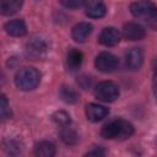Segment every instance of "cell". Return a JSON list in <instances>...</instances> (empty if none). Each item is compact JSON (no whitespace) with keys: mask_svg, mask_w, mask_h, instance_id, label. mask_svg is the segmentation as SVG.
<instances>
[{"mask_svg":"<svg viewBox=\"0 0 157 157\" xmlns=\"http://www.w3.org/2000/svg\"><path fill=\"white\" fill-rule=\"evenodd\" d=\"M130 12L139 20H144L153 29H157V6L150 0H139L130 5Z\"/></svg>","mask_w":157,"mask_h":157,"instance_id":"cell-1","label":"cell"},{"mask_svg":"<svg viewBox=\"0 0 157 157\" xmlns=\"http://www.w3.org/2000/svg\"><path fill=\"white\" fill-rule=\"evenodd\" d=\"M134 134V126L123 119H115L109 121L108 124H105L102 130H101V135L104 139H109V140H125L128 137H130Z\"/></svg>","mask_w":157,"mask_h":157,"instance_id":"cell-2","label":"cell"},{"mask_svg":"<svg viewBox=\"0 0 157 157\" xmlns=\"http://www.w3.org/2000/svg\"><path fill=\"white\" fill-rule=\"evenodd\" d=\"M40 81V74L32 66L21 67L15 75V85L21 91L34 90Z\"/></svg>","mask_w":157,"mask_h":157,"instance_id":"cell-3","label":"cell"},{"mask_svg":"<svg viewBox=\"0 0 157 157\" xmlns=\"http://www.w3.org/2000/svg\"><path fill=\"white\" fill-rule=\"evenodd\" d=\"M94 96L102 102L110 103L119 97V88L112 81H103L94 87Z\"/></svg>","mask_w":157,"mask_h":157,"instance_id":"cell-4","label":"cell"},{"mask_svg":"<svg viewBox=\"0 0 157 157\" xmlns=\"http://www.w3.org/2000/svg\"><path fill=\"white\" fill-rule=\"evenodd\" d=\"M118 58L115 55H113L112 53H108V52H102L97 55L96 60H94V65L96 67L101 71V72H104V74H109V72H113L117 67H118Z\"/></svg>","mask_w":157,"mask_h":157,"instance_id":"cell-5","label":"cell"},{"mask_svg":"<svg viewBox=\"0 0 157 157\" xmlns=\"http://www.w3.org/2000/svg\"><path fill=\"white\" fill-rule=\"evenodd\" d=\"M123 37L126 40H140L145 37L146 32L142 26H140L139 23L135 22H128L123 26Z\"/></svg>","mask_w":157,"mask_h":157,"instance_id":"cell-6","label":"cell"},{"mask_svg":"<svg viewBox=\"0 0 157 157\" xmlns=\"http://www.w3.org/2000/svg\"><path fill=\"white\" fill-rule=\"evenodd\" d=\"M144 61V54L140 48H131L126 54H125V66L131 70H139L142 65Z\"/></svg>","mask_w":157,"mask_h":157,"instance_id":"cell-7","label":"cell"},{"mask_svg":"<svg viewBox=\"0 0 157 157\" xmlns=\"http://www.w3.org/2000/svg\"><path fill=\"white\" fill-rule=\"evenodd\" d=\"M119 40H120V34H119L118 29L114 27L103 28L98 37V42L105 47H114L119 43Z\"/></svg>","mask_w":157,"mask_h":157,"instance_id":"cell-8","label":"cell"},{"mask_svg":"<svg viewBox=\"0 0 157 157\" xmlns=\"http://www.w3.org/2000/svg\"><path fill=\"white\" fill-rule=\"evenodd\" d=\"M109 110L108 108L101 105V104H96V103H90L86 105V117L88 120L97 123L99 120H102L103 118H105L108 115Z\"/></svg>","mask_w":157,"mask_h":157,"instance_id":"cell-9","label":"cell"},{"mask_svg":"<svg viewBox=\"0 0 157 157\" xmlns=\"http://www.w3.org/2000/svg\"><path fill=\"white\" fill-rule=\"evenodd\" d=\"M92 33V25L88 22H80L72 27L71 37L75 42L82 43L87 39V37Z\"/></svg>","mask_w":157,"mask_h":157,"instance_id":"cell-10","label":"cell"},{"mask_svg":"<svg viewBox=\"0 0 157 157\" xmlns=\"http://www.w3.org/2000/svg\"><path fill=\"white\" fill-rule=\"evenodd\" d=\"M5 31L7 34L12 36V37H22L27 33V27L23 20L20 18H15V20H10L9 22L5 23Z\"/></svg>","mask_w":157,"mask_h":157,"instance_id":"cell-11","label":"cell"},{"mask_svg":"<svg viewBox=\"0 0 157 157\" xmlns=\"http://www.w3.org/2000/svg\"><path fill=\"white\" fill-rule=\"evenodd\" d=\"M45 50H47V44L40 38H33L31 42L27 43L26 52H27V55L31 58H38L43 53H45Z\"/></svg>","mask_w":157,"mask_h":157,"instance_id":"cell-12","label":"cell"},{"mask_svg":"<svg viewBox=\"0 0 157 157\" xmlns=\"http://www.w3.org/2000/svg\"><path fill=\"white\" fill-rule=\"evenodd\" d=\"M23 5V0H1L0 10L5 16H11L16 13Z\"/></svg>","mask_w":157,"mask_h":157,"instance_id":"cell-13","label":"cell"},{"mask_svg":"<svg viewBox=\"0 0 157 157\" xmlns=\"http://www.w3.org/2000/svg\"><path fill=\"white\" fill-rule=\"evenodd\" d=\"M82 60H83V55L80 50L77 49H70L67 52V56H66V64H67V67L69 70L71 71H75L77 70L81 64H82Z\"/></svg>","mask_w":157,"mask_h":157,"instance_id":"cell-14","label":"cell"},{"mask_svg":"<svg viewBox=\"0 0 157 157\" xmlns=\"http://www.w3.org/2000/svg\"><path fill=\"white\" fill-rule=\"evenodd\" d=\"M86 15L91 18H101L105 15L107 12V7L104 4L99 2V1H93V2H90L87 6H86Z\"/></svg>","mask_w":157,"mask_h":157,"instance_id":"cell-15","label":"cell"},{"mask_svg":"<svg viewBox=\"0 0 157 157\" xmlns=\"http://www.w3.org/2000/svg\"><path fill=\"white\" fill-rule=\"evenodd\" d=\"M34 153L38 157H53L55 155V146L49 141H40L36 145Z\"/></svg>","mask_w":157,"mask_h":157,"instance_id":"cell-16","label":"cell"},{"mask_svg":"<svg viewBox=\"0 0 157 157\" xmlns=\"http://www.w3.org/2000/svg\"><path fill=\"white\" fill-rule=\"evenodd\" d=\"M60 137H61V140H63L66 145H75V144L77 142V140H78V136H77L76 131H75L74 129L69 128L67 125L61 129V131H60Z\"/></svg>","mask_w":157,"mask_h":157,"instance_id":"cell-17","label":"cell"},{"mask_svg":"<svg viewBox=\"0 0 157 157\" xmlns=\"http://www.w3.org/2000/svg\"><path fill=\"white\" fill-rule=\"evenodd\" d=\"M60 97H61V99L64 101V102H66V103H75V102H77V99H78V94H77V92L72 88V87H67V86H63L61 88H60Z\"/></svg>","mask_w":157,"mask_h":157,"instance_id":"cell-18","label":"cell"},{"mask_svg":"<svg viewBox=\"0 0 157 157\" xmlns=\"http://www.w3.org/2000/svg\"><path fill=\"white\" fill-rule=\"evenodd\" d=\"M52 118H53V120H54L58 125H61V126H66V125H69L70 121H71L70 115H69L66 112H64V110H58V112H55V113L52 115Z\"/></svg>","mask_w":157,"mask_h":157,"instance_id":"cell-19","label":"cell"},{"mask_svg":"<svg viewBox=\"0 0 157 157\" xmlns=\"http://www.w3.org/2000/svg\"><path fill=\"white\" fill-rule=\"evenodd\" d=\"M0 113H1V118L6 119L11 115V110L9 108V103H7V98L5 94L1 96V105H0Z\"/></svg>","mask_w":157,"mask_h":157,"instance_id":"cell-20","label":"cell"},{"mask_svg":"<svg viewBox=\"0 0 157 157\" xmlns=\"http://www.w3.org/2000/svg\"><path fill=\"white\" fill-rule=\"evenodd\" d=\"M60 4L66 9H78L83 6L86 0H59Z\"/></svg>","mask_w":157,"mask_h":157,"instance_id":"cell-21","label":"cell"},{"mask_svg":"<svg viewBox=\"0 0 157 157\" xmlns=\"http://www.w3.org/2000/svg\"><path fill=\"white\" fill-rule=\"evenodd\" d=\"M77 83H78V86H80L81 88H83V90H88V87H91V85H92V78L88 77V76H85V75H83V76L78 77Z\"/></svg>","mask_w":157,"mask_h":157,"instance_id":"cell-22","label":"cell"},{"mask_svg":"<svg viewBox=\"0 0 157 157\" xmlns=\"http://www.w3.org/2000/svg\"><path fill=\"white\" fill-rule=\"evenodd\" d=\"M152 88H153V94L157 102V69L153 72V78H152Z\"/></svg>","mask_w":157,"mask_h":157,"instance_id":"cell-23","label":"cell"},{"mask_svg":"<svg viewBox=\"0 0 157 157\" xmlns=\"http://www.w3.org/2000/svg\"><path fill=\"white\" fill-rule=\"evenodd\" d=\"M86 155H87V156H103V155H104V151L98 147V148H94V150H92V151H88Z\"/></svg>","mask_w":157,"mask_h":157,"instance_id":"cell-24","label":"cell"}]
</instances>
